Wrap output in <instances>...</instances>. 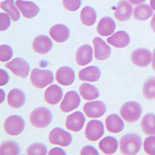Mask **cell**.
<instances>
[{
    "mask_svg": "<svg viewBox=\"0 0 155 155\" xmlns=\"http://www.w3.org/2000/svg\"><path fill=\"white\" fill-rule=\"evenodd\" d=\"M93 58V49L89 44H85L78 48L76 52L75 60L79 66L87 65L92 62Z\"/></svg>",
    "mask_w": 155,
    "mask_h": 155,
    "instance_id": "d6986e66",
    "label": "cell"
},
{
    "mask_svg": "<svg viewBox=\"0 0 155 155\" xmlns=\"http://www.w3.org/2000/svg\"><path fill=\"white\" fill-rule=\"evenodd\" d=\"M152 68L155 71V49L153 50V58H152Z\"/></svg>",
    "mask_w": 155,
    "mask_h": 155,
    "instance_id": "ee69618b",
    "label": "cell"
},
{
    "mask_svg": "<svg viewBox=\"0 0 155 155\" xmlns=\"http://www.w3.org/2000/svg\"><path fill=\"white\" fill-rule=\"evenodd\" d=\"M101 77V71L96 66H89L82 69L78 73V78L81 81L95 82L99 80Z\"/></svg>",
    "mask_w": 155,
    "mask_h": 155,
    "instance_id": "cb8c5ba5",
    "label": "cell"
},
{
    "mask_svg": "<svg viewBox=\"0 0 155 155\" xmlns=\"http://www.w3.org/2000/svg\"><path fill=\"white\" fill-rule=\"evenodd\" d=\"M116 30V23L109 16H105L100 19L97 26V32L102 37L113 34Z\"/></svg>",
    "mask_w": 155,
    "mask_h": 155,
    "instance_id": "603a6c76",
    "label": "cell"
},
{
    "mask_svg": "<svg viewBox=\"0 0 155 155\" xmlns=\"http://www.w3.org/2000/svg\"><path fill=\"white\" fill-rule=\"evenodd\" d=\"M9 76L8 73L3 69H0V85L3 86L9 82Z\"/></svg>",
    "mask_w": 155,
    "mask_h": 155,
    "instance_id": "ab89813d",
    "label": "cell"
},
{
    "mask_svg": "<svg viewBox=\"0 0 155 155\" xmlns=\"http://www.w3.org/2000/svg\"><path fill=\"white\" fill-rule=\"evenodd\" d=\"M54 74L50 70H41L34 68L31 71L30 81L34 86L37 88H44L54 81Z\"/></svg>",
    "mask_w": 155,
    "mask_h": 155,
    "instance_id": "277c9868",
    "label": "cell"
},
{
    "mask_svg": "<svg viewBox=\"0 0 155 155\" xmlns=\"http://www.w3.org/2000/svg\"><path fill=\"white\" fill-rule=\"evenodd\" d=\"M143 94L147 99H155V77L148 78L143 87Z\"/></svg>",
    "mask_w": 155,
    "mask_h": 155,
    "instance_id": "d6a6232c",
    "label": "cell"
},
{
    "mask_svg": "<svg viewBox=\"0 0 155 155\" xmlns=\"http://www.w3.org/2000/svg\"><path fill=\"white\" fill-rule=\"evenodd\" d=\"M141 128L146 135H155V115L147 113L141 120Z\"/></svg>",
    "mask_w": 155,
    "mask_h": 155,
    "instance_id": "f1b7e54d",
    "label": "cell"
},
{
    "mask_svg": "<svg viewBox=\"0 0 155 155\" xmlns=\"http://www.w3.org/2000/svg\"><path fill=\"white\" fill-rule=\"evenodd\" d=\"M81 102L79 95L75 91H70L67 92L61 103V110L64 113H69L74 109H77Z\"/></svg>",
    "mask_w": 155,
    "mask_h": 155,
    "instance_id": "8fae6325",
    "label": "cell"
},
{
    "mask_svg": "<svg viewBox=\"0 0 155 155\" xmlns=\"http://www.w3.org/2000/svg\"><path fill=\"white\" fill-rule=\"evenodd\" d=\"M63 96V91L58 85H51L44 92V100L50 105H56Z\"/></svg>",
    "mask_w": 155,
    "mask_h": 155,
    "instance_id": "7402d4cb",
    "label": "cell"
},
{
    "mask_svg": "<svg viewBox=\"0 0 155 155\" xmlns=\"http://www.w3.org/2000/svg\"><path fill=\"white\" fill-rule=\"evenodd\" d=\"M26 124L22 116L19 115H12L5 120L4 129L6 134L11 136H17L23 133Z\"/></svg>",
    "mask_w": 155,
    "mask_h": 155,
    "instance_id": "5b68a950",
    "label": "cell"
},
{
    "mask_svg": "<svg viewBox=\"0 0 155 155\" xmlns=\"http://www.w3.org/2000/svg\"><path fill=\"white\" fill-rule=\"evenodd\" d=\"M27 152L29 155H46L48 153V147L41 143H35L30 145L27 148Z\"/></svg>",
    "mask_w": 155,
    "mask_h": 155,
    "instance_id": "836d02e7",
    "label": "cell"
},
{
    "mask_svg": "<svg viewBox=\"0 0 155 155\" xmlns=\"http://www.w3.org/2000/svg\"><path fill=\"white\" fill-rule=\"evenodd\" d=\"M107 42L116 48H124L130 43V37L126 31L120 30L109 37Z\"/></svg>",
    "mask_w": 155,
    "mask_h": 155,
    "instance_id": "44dd1931",
    "label": "cell"
},
{
    "mask_svg": "<svg viewBox=\"0 0 155 155\" xmlns=\"http://www.w3.org/2000/svg\"><path fill=\"white\" fill-rule=\"evenodd\" d=\"M120 113L125 121L133 124L140 118L142 115V107L139 102L129 101L122 106Z\"/></svg>",
    "mask_w": 155,
    "mask_h": 155,
    "instance_id": "3957f363",
    "label": "cell"
},
{
    "mask_svg": "<svg viewBox=\"0 0 155 155\" xmlns=\"http://www.w3.org/2000/svg\"><path fill=\"white\" fill-rule=\"evenodd\" d=\"M13 51L9 45L2 44L0 46V61L2 62L8 61L12 58Z\"/></svg>",
    "mask_w": 155,
    "mask_h": 155,
    "instance_id": "e575fe53",
    "label": "cell"
},
{
    "mask_svg": "<svg viewBox=\"0 0 155 155\" xmlns=\"http://www.w3.org/2000/svg\"><path fill=\"white\" fill-rule=\"evenodd\" d=\"M49 33L51 38L58 43L65 42L70 37V30L68 27L61 23L54 25L53 27H51Z\"/></svg>",
    "mask_w": 155,
    "mask_h": 155,
    "instance_id": "e0dca14e",
    "label": "cell"
},
{
    "mask_svg": "<svg viewBox=\"0 0 155 155\" xmlns=\"http://www.w3.org/2000/svg\"><path fill=\"white\" fill-rule=\"evenodd\" d=\"M142 146V140L136 134H127L122 137L120 141V147L122 153L127 155L137 154Z\"/></svg>",
    "mask_w": 155,
    "mask_h": 155,
    "instance_id": "6da1fadb",
    "label": "cell"
},
{
    "mask_svg": "<svg viewBox=\"0 0 155 155\" xmlns=\"http://www.w3.org/2000/svg\"><path fill=\"white\" fill-rule=\"evenodd\" d=\"M63 5L67 10L74 12L81 7V0H63Z\"/></svg>",
    "mask_w": 155,
    "mask_h": 155,
    "instance_id": "8d00e7d4",
    "label": "cell"
},
{
    "mask_svg": "<svg viewBox=\"0 0 155 155\" xmlns=\"http://www.w3.org/2000/svg\"><path fill=\"white\" fill-rule=\"evenodd\" d=\"M49 155H66V152L60 147H54L48 152Z\"/></svg>",
    "mask_w": 155,
    "mask_h": 155,
    "instance_id": "60d3db41",
    "label": "cell"
},
{
    "mask_svg": "<svg viewBox=\"0 0 155 155\" xmlns=\"http://www.w3.org/2000/svg\"><path fill=\"white\" fill-rule=\"evenodd\" d=\"M83 110L89 118H99L106 113V106L102 101H94L85 103Z\"/></svg>",
    "mask_w": 155,
    "mask_h": 155,
    "instance_id": "30bf717a",
    "label": "cell"
},
{
    "mask_svg": "<svg viewBox=\"0 0 155 155\" xmlns=\"http://www.w3.org/2000/svg\"><path fill=\"white\" fill-rule=\"evenodd\" d=\"M106 127L110 133L118 134L124 130L125 124L118 115L111 114L106 119Z\"/></svg>",
    "mask_w": 155,
    "mask_h": 155,
    "instance_id": "d4e9b609",
    "label": "cell"
},
{
    "mask_svg": "<svg viewBox=\"0 0 155 155\" xmlns=\"http://www.w3.org/2000/svg\"><path fill=\"white\" fill-rule=\"evenodd\" d=\"M133 7L127 0H120L114 12V16L119 21H127L131 18Z\"/></svg>",
    "mask_w": 155,
    "mask_h": 155,
    "instance_id": "ac0fdd59",
    "label": "cell"
},
{
    "mask_svg": "<svg viewBox=\"0 0 155 155\" xmlns=\"http://www.w3.org/2000/svg\"><path fill=\"white\" fill-rule=\"evenodd\" d=\"M16 5L18 9L20 10L23 16L27 19H32L37 16L40 12V8L36 3L29 1H23V0H17Z\"/></svg>",
    "mask_w": 155,
    "mask_h": 155,
    "instance_id": "9a60e30c",
    "label": "cell"
},
{
    "mask_svg": "<svg viewBox=\"0 0 155 155\" xmlns=\"http://www.w3.org/2000/svg\"><path fill=\"white\" fill-rule=\"evenodd\" d=\"M8 104L12 109H19L26 102V95L23 90L13 88L9 92L7 97Z\"/></svg>",
    "mask_w": 155,
    "mask_h": 155,
    "instance_id": "ffe728a7",
    "label": "cell"
},
{
    "mask_svg": "<svg viewBox=\"0 0 155 155\" xmlns=\"http://www.w3.org/2000/svg\"><path fill=\"white\" fill-rule=\"evenodd\" d=\"M153 10L151 6L147 4H141L134 9V17L139 21H145L153 16Z\"/></svg>",
    "mask_w": 155,
    "mask_h": 155,
    "instance_id": "83f0119b",
    "label": "cell"
},
{
    "mask_svg": "<svg viewBox=\"0 0 155 155\" xmlns=\"http://www.w3.org/2000/svg\"><path fill=\"white\" fill-rule=\"evenodd\" d=\"M129 2H130V3L134 4V5H138V4L143 3L146 0H128Z\"/></svg>",
    "mask_w": 155,
    "mask_h": 155,
    "instance_id": "b9f144b4",
    "label": "cell"
},
{
    "mask_svg": "<svg viewBox=\"0 0 155 155\" xmlns=\"http://www.w3.org/2000/svg\"><path fill=\"white\" fill-rule=\"evenodd\" d=\"M14 0H5L1 2V8L10 16L12 21H17L20 19V13L19 9L16 7Z\"/></svg>",
    "mask_w": 155,
    "mask_h": 155,
    "instance_id": "4dcf8cb0",
    "label": "cell"
},
{
    "mask_svg": "<svg viewBox=\"0 0 155 155\" xmlns=\"http://www.w3.org/2000/svg\"><path fill=\"white\" fill-rule=\"evenodd\" d=\"M85 122V117L83 113L76 111L72 114L69 115L66 119V128L73 132H79L84 127Z\"/></svg>",
    "mask_w": 155,
    "mask_h": 155,
    "instance_id": "7c38bea8",
    "label": "cell"
},
{
    "mask_svg": "<svg viewBox=\"0 0 155 155\" xmlns=\"http://www.w3.org/2000/svg\"><path fill=\"white\" fill-rule=\"evenodd\" d=\"M150 6L153 10H155V0H150Z\"/></svg>",
    "mask_w": 155,
    "mask_h": 155,
    "instance_id": "f6af8a7d",
    "label": "cell"
},
{
    "mask_svg": "<svg viewBox=\"0 0 155 155\" xmlns=\"http://www.w3.org/2000/svg\"><path fill=\"white\" fill-rule=\"evenodd\" d=\"M80 18L83 24L88 27H91L96 22L97 13L93 8L87 5L81 9Z\"/></svg>",
    "mask_w": 155,
    "mask_h": 155,
    "instance_id": "f546056e",
    "label": "cell"
},
{
    "mask_svg": "<svg viewBox=\"0 0 155 155\" xmlns=\"http://www.w3.org/2000/svg\"><path fill=\"white\" fill-rule=\"evenodd\" d=\"M79 92L83 99L88 101L96 99L99 97V92L98 88L93 85L88 83H83L79 87Z\"/></svg>",
    "mask_w": 155,
    "mask_h": 155,
    "instance_id": "4316f807",
    "label": "cell"
},
{
    "mask_svg": "<svg viewBox=\"0 0 155 155\" xmlns=\"http://www.w3.org/2000/svg\"><path fill=\"white\" fill-rule=\"evenodd\" d=\"M99 147L105 154H113L118 149V141L113 137L107 136L101 140Z\"/></svg>",
    "mask_w": 155,
    "mask_h": 155,
    "instance_id": "484cf974",
    "label": "cell"
},
{
    "mask_svg": "<svg viewBox=\"0 0 155 155\" xmlns=\"http://www.w3.org/2000/svg\"><path fill=\"white\" fill-rule=\"evenodd\" d=\"M93 45L96 60L104 61L111 54L112 50L110 47L100 37H95L93 39Z\"/></svg>",
    "mask_w": 155,
    "mask_h": 155,
    "instance_id": "4fadbf2b",
    "label": "cell"
},
{
    "mask_svg": "<svg viewBox=\"0 0 155 155\" xmlns=\"http://www.w3.org/2000/svg\"><path fill=\"white\" fill-rule=\"evenodd\" d=\"M81 155H99V152L95 147L92 146H85L82 148L80 152Z\"/></svg>",
    "mask_w": 155,
    "mask_h": 155,
    "instance_id": "f35d334b",
    "label": "cell"
},
{
    "mask_svg": "<svg viewBox=\"0 0 155 155\" xmlns=\"http://www.w3.org/2000/svg\"><path fill=\"white\" fill-rule=\"evenodd\" d=\"M5 67L12 71L15 75L25 78L28 76L30 71V64L27 61L20 58L12 59L5 64Z\"/></svg>",
    "mask_w": 155,
    "mask_h": 155,
    "instance_id": "52a82bcc",
    "label": "cell"
},
{
    "mask_svg": "<svg viewBox=\"0 0 155 155\" xmlns=\"http://www.w3.org/2000/svg\"><path fill=\"white\" fill-rule=\"evenodd\" d=\"M75 80V74L71 68L64 66L60 68L56 72V81L64 86L73 84Z\"/></svg>",
    "mask_w": 155,
    "mask_h": 155,
    "instance_id": "2e32d148",
    "label": "cell"
},
{
    "mask_svg": "<svg viewBox=\"0 0 155 155\" xmlns=\"http://www.w3.org/2000/svg\"><path fill=\"white\" fill-rule=\"evenodd\" d=\"M49 141L52 144L68 147L71 144L72 141V136L63 129L56 127L50 133Z\"/></svg>",
    "mask_w": 155,
    "mask_h": 155,
    "instance_id": "8992f818",
    "label": "cell"
},
{
    "mask_svg": "<svg viewBox=\"0 0 155 155\" xmlns=\"http://www.w3.org/2000/svg\"><path fill=\"white\" fill-rule=\"evenodd\" d=\"M53 48V42L47 35H39L33 41V49L35 52L45 54Z\"/></svg>",
    "mask_w": 155,
    "mask_h": 155,
    "instance_id": "5bb4252c",
    "label": "cell"
},
{
    "mask_svg": "<svg viewBox=\"0 0 155 155\" xmlns=\"http://www.w3.org/2000/svg\"><path fill=\"white\" fill-rule=\"evenodd\" d=\"M131 61L137 67H147L152 61L151 52L147 48H137L132 52Z\"/></svg>",
    "mask_w": 155,
    "mask_h": 155,
    "instance_id": "9c48e42d",
    "label": "cell"
},
{
    "mask_svg": "<svg viewBox=\"0 0 155 155\" xmlns=\"http://www.w3.org/2000/svg\"><path fill=\"white\" fill-rule=\"evenodd\" d=\"M0 19H1V28L0 30L2 31L6 30L11 24V17L9 15L7 14V12H1L0 13Z\"/></svg>",
    "mask_w": 155,
    "mask_h": 155,
    "instance_id": "74e56055",
    "label": "cell"
},
{
    "mask_svg": "<svg viewBox=\"0 0 155 155\" xmlns=\"http://www.w3.org/2000/svg\"><path fill=\"white\" fill-rule=\"evenodd\" d=\"M52 113L46 107H38L32 111L30 116V124L36 128H45L52 121Z\"/></svg>",
    "mask_w": 155,
    "mask_h": 155,
    "instance_id": "7a4b0ae2",
    "label": "cell"
},
{
    "mask_svg": "<svg viewBox=\"0 0 155 155\" xmlns=\"http://www.w3.org/2000/svg\"><path fill=\"white\" fill-rule=\"evenodd\" d=\"M143 149L147 154L155 155V136H151L145 139Z\"/></svg>",
    "mask_w": 155,
    "mask_h": 155,
    "instance_id": "d590c367",
    "label": "cell"
},
{
    "mask_svg": "<svg viewBox=\"0 0 155 155\" xmlns=\"http://www.w3.org/2000/svg\"><path fill=\"white\" fill-rule=\"evenodd\" d=\"M150 27H151L152 30L155 33V14L153 16V18L151 19V22H150Z\"/></svg>",
    "mask_w": 155,
    "mask_h": 155,
    "instance_id": "7bdbcfd3",
    "label": "cell"
},
{
    "mask_svg": "<svg viewBox=\"0 0 155 155\" xmlns=\"http://www.w3.org/2000/svg\"><path fill=\"white\" fill-rule=\"evenodd\" d=\"M20 153V147L15 141H4L0 147L1 155H17Z\"/></svg>",
    "mask_w": 155,
    "mask_h": 155,
    "instance_id": "1f68e13d",
    "label": "cell"
},
{
    "mask_svg": "<svg viewBox=\"0 0 155 155\" xmlns=\"http://www.w3.org/2000/svg\"><path fill=\"white\" fill-rule=\"evenodd\" d=\"M105 128L102 121L91 120L87 124L85 128V137L90 141H96L100 139L104 134Z\"/></svg>",
    "mask_w": 155,
    "mask_h": 155,
    "instance_id": "ba28073f",
    "label": "cell"
}]
</instances>
